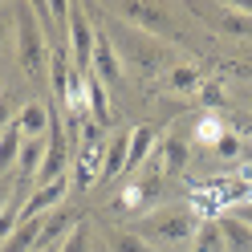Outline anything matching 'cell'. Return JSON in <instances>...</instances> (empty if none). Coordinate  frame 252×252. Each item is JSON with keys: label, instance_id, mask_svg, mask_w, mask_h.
Segmentation results:
<instances>
[{"label": "cell", "instance_id": "cell-1", "mask_svg": "<svg viewBox=\"0 0 252 252\" xmlns=\"http://www.w3.org/2000/svg\"><path fill=\"white\" fill-rule=\"evenodd\" d=\"M199 232V220L191 208H167V212H155L138 224V236L143 240H159L167 248H179V244H191Z\"/></svg>", "mask_w": 252, "mask_h": 252}, {"label": "cell", "instance_id": "cell-2", "mask_svg": "<svg viewBox=\"0 0 252 252\" xmlns=\"http://www.w3.org/2000/svg\"><path fill=\"white\" fill-rule=\"evenodd\" d=\"M12 12H17V33H21V45H17L21 69L37 82V77L45 73V65H49V41H45V33H41V21H37L33 4H17Z\"/></svg>", "mask_w": 252, "mask_h": 252}, {"label": "cell", "instance_id": "cell-3", "mask_svg": "<svg viewBox=\"0 0 252 252\" xmlns=\"http://www.w3.org/2000/svg\"><path fill=\"white\" fill-rule=\"evenodd\" d=\"M94 45H98V29L90 25L82 4H69V61H73V69H82V73L94 69Z\"/></svg>", "mask_w": 252, "mask_h": 252}, {"label": "cell", "instance_id": "cell-4", "mask_svg": "<svg viewBox=\"0 0 252 252\" xmlns=\"http://www.w3.org/2000/svg\"><path fill=\"white\" fill-rule=\"evenodd\" d=\"M114 12L122 21L138 25L143 33H167V29H171V12L163 4H138V0H126V4H114Z\"/></svg>", "mask_w": 252, "mask_h": 252}, {"label": "cell", "instance_id": "cell-5", "mask_svg": "<svg viewBox=\"0 0 252 252\" xmlns=\"http://www.w3.org/2000/svg\"><path fill=\"white\" fill-rule=\"evenodd\" d=\"M106 90H114L122 82V57L114 49V41H110L106 33H98V45H94V69H90Z\"/></svg>", "mask_w": 252, "mask_h": 252}, {"label": "cell", "instance_id": "cell-6", "mask_svg": "<svg viewBox=\"0 0 252 252\" xmlns=\"http://www.w3.org/2000/svg\"><path fill=\"white\" fill-rule=\"evenodd\" d=\"M102 159H106V143H102V147H86V143H82V151H77V159H73V179H69V187H77V191L94 187V183L102 179Z\"/></svg>", "mask_w": 252, "mask_h": 252}, {"label": "cell", "instance_id": "cell-7", "mask_svg": "<svg viewBox=\"0 0 252 252\" xmlns=\"http://www.w3.org/2000/svg\"><path fill=\"white\" fill-rule=\"evenodd\" d=\"M65 195H69V179H57V183H49V187H37V191L25 199L21 220H41L45 212L61 208V199H65Z\"/></svg>", "mask_w": 252, "mask_h": 252}, {"label": "cell", "instance_id": "cell-8", "mask_svg": "<svg viewBox=\"0 0 252 252\" xmlns=\"http://www.w3.org/2000/svg\"><path fill=\"white\" fill-rule=\"evenodd\" d=\"M126 159H130V130L106 138V159H102V179L98 183H114L118 175H126Z\"/></svg>", "mask_w": 252, "mask_h": 252}, {"label": "cell", "instance_id": "cell-9", "mask_svg": "<svg viewBox=\"0 0 252 252\" xmlns=\"http://www.w3.org/2000/svg\"><path fill=\"white\" fill-rule=\"evenodd\" d=\"M45 151H49L45 138H25L21 159H17V179H21V183H37V171H41V163H45Z\"/></svg>", "mask_w": 252, "mask_h": 252}, {"label": "cell", "instance_id": "cell-10", "mask_svg": "<svg viewBox=\"0 0 252 252\" xmlns=\"http://www.w3.org/2000/svg\"><path fill=\"white\" fill-rule=\"evenodd\" d=\"M86 94H90V118H94V122H98L102 130H106V126L114 122V106H110V90H106V86H102V82H98L94 73H86Z\"/></svg>", "mask_w": 252, "mask_h": 252}, {"label": "cell", "instance_id": "cell-11", "mask_svg": "<svg viewBox=\"0 0 252 252\" xmlns=\"http://www.w3.org/2000/svg\"><path fill=\"white\" fill-rule=\"evenodd\" d=\"M41 236H45V216L41 220H21V228L12 232V240L0 252H37L41 248Z\"/></svg>", "mask_w": 252, "mask_h": 252}, {"label": "cell", "instance_id": "cell-12", "mask_svg": "<svg viewBox=\"0 0 252 252\" xmlns=\"http://www.w3.org/2000/svg\"><path fill=\"white\" fill-rule=\"evenodd\" d=\"M220 232H224V248L228 252H252V228L244 220H236L232 212L220 216Z\"/></svg>", "mask_w": 252, "mask_h": 252}, {"label": "cell", "instance_id": "cell-13", "mask_svg": "<svg viewBox=\"0 0 252 252\" xmlns=\"http://www.w3.org/2000/svg\"><path fill=\"white\" fill-rule=\"evenodd\" d=\"M17 126H21L25 138H41L45 130H49V106H41V102L21 106V110H17Z\"/></svg>", "mask_w": 252, "mask_h": 252}, {"label": "cell", "instance_id": "cell-14", "mask_svg": "<svg viewBox=\"0 0 252 252\" xmlns=\"http://www.w3.org/2000/svg\"><path fill=\"white\" fill-rule=\"evenodd\" d=\"M167 90H171V94H195V90H203V73L191 65V61L171 65V69H167Z\"/></svg>", "mask_w": 252, "mask_h": 252}, {"label": "cell", "instance_id": "cell-15", "mask_svg": "<svg viewBox=\"0 0 252 252\" xmlns=\"http://www.w3.org/2000/svg\"><path fill=\"white\" fill-rule=\"evenodd\" d=\"M187 159H191V147H187V138H183V130H175L163 143V167L171 171V175H179V171L187 167Z\"/></svg>", "mask_w": 252, "mask_h": 252}, {"label": "cell", "instance_id": "cell-16", "mask_svg": "<svg viewBox=\"0 0 252 252\" xmlns=\"http://www.w3.org/2000/svg\"><path fill=\"white\" fill-rule=\"evenodd\" d=\"M21 147H25V134H21V126L12 122L8 130L0 134V175L17 167V159H21Z\"/></svg>", "mask_w": 252, "mask_h": 252}, {"label": "cell", "instance_id": "cell-17", "mask_svg": "<svg viewBox=\"0 0 252 252\" xmlns=\"http://www.w3.org/2000/svg\"><path fill=\"white\" fill-rule=\"evenodd\" d=\"M151 143H155V130H151V126H134V130H130V159H126V171L147 167Z\"/></svg>", "mask_w": 252, "mask_h": 252}, {"label": "cell", "instance_id": "cell-18", "mask_svg": "<svg viewBox=\"0 0 252 252\" xmlns=\"http://www.w3.org/2000/svg\"><path fill=\"white\" fill-rule=\"evenodd\" d=\"M212 21L224 29V33H232V37H248L252 33V17H244V12H236L232 4H224V8H216L212 12Z\"/></svg>", "mask_w": 252, "mask_h": 252}, {"label": "cell", "instance_id": "cell-19", "mask_svg": "<svg viewBox=\"0 0 252 252\" xmlns=\"http://www.w3.org/2000/svg\"><path fill=\"white\" fill-rule=\"evenodd\" d=\"M195 252H228L224 248V232H220V220H199V232L191 240Z\"/></svg>", "mask_w": 252, "mask_h": 252}, {"label": "cell", "instance_id": "cell-20", "mask_svg": "<svg viewBox=\"0 0 252 252\" xmlns=\"http://www.w3.org/2000/svg\"><path fill=\"white\" fill-rule=\"evenodd\" d=\"M106 244L110 252H155L138 232H106Z\"/></svg>", "mask_w": 252, "mask_h": 252}, {"label": "cell", "instance_id": "cell-21", "mask_svg": "<svg viewBox=\"0 0 252 252\" xmlns=\"http://www.w3.org/2000/svg\"><path fill=\"white\" fill-rule=\"evenodd\" d=\"M61 252H90V224H73V232L61 240Z\"/></svg>", "mask_w": 252, "mask_h": 252}, {"label": "cell", "instance_id": "cell-22", "mask_svg": "<svg viewBox=\"0 0 252 252\" xmlns=\"http://www.w3.org/2000/svg\"><path fill=\"white\" fill-rule=\"evenodd\" d=\"M240 134H228L224 130V138H220V143H216V159H224V163H236V159H240Z\"/></svg>", "mask_w": 252, "mask_h": 252}, {"label": "cell", "instance_id": "cell-23", "mask_svg": "<svg viewBox=\"0 0 252 252\" xmlns=\"http://www.w3.org/2000/svg\"><path fill=\"white\" fill-rule=\"evenodd\" d=\"M195 138H203V143H212V147H216L220 138H224V126H220L216 118H203V122L195 126Z\"/></svg>", "mask_w": 252, "mask_h": 252}, {"label": "cell", "instance_id": "cell-24", "mask_svg": "<svg viewBox=\"0 0 252 252\" xmlns=\"http://www.w3.org/2000/svg\"><path fill=\"white\" fill-rule=\"evenodd\" d=\"M17 228H21V208H8L4 216H0V240L8 244V240H12V232H17Z\"/></svg>", "mask_w": 252, "mask_h": 252}, {"label": "cell", "instance_id": "cell-25", "mask_svg": "<svg viewBox=\"0 0 252 252\" xmlns=\"http://www.w3.org/2000/svg\"><path fill=\"white\" fill-rule=\"evenodd\" d=\"M203 106H224V86L220 82H203Z\"/></svg>", "mask_w": 252, "mask_h": 252}, {"label": "cell", "instance_id": "cell-26", "mask_svg": "<svg viewBox=\"0 0 252 252\" xmlns=\"http://www.w3.org/2000/svg\"><path fill=\"white\" fill-rule=\"evenodd\" d=\"M12 187H17V183H12V175H0V216H4L8 208H12Z\"/></svg>", "mask_w": 252, "mask_h": 252}, {"label": "cell", "instance_id": "cell-27", "mask_svg": "<svg viewBox=\"0 0 252 252\" xmlns=\"http://www.w3.org/2000/svg\"><path fill=\"white\" fill-rule=\"evenodd\" d=\"M12 122H17V114H12V102H8V98H0V134H4Z\"/></svg>", "mask_w": 252, "mask_h": 252}, {"label": "cell", "instance_id": "cell-28", "mask_svg": "<svg viewBox=\"0 0 252 252\" xmlns=\"http://www.w3.org/2000/svg\"><path fill=\"white\" fill-rule=\"evenodd\" d=\"M232 216H236V220H244V224L252 228V199H244V203H236V208H232Z\"/></svg>", "mask_w": 252, "mask_h": 252}, {"label": "cell", "instance_id": "cell-29", "mask_svg": "<svg viewBox=\"0 0 252 252\" xmlns=\"http://www.w3.org/2000/svg\"><path fill=\"white\" fill-rule=\"evenodd\" d=\"M236 134H240V138H252V114L240 118V130H236Z\"/></svg>", "mask_w": 252, "mask_h": 252}, {"label": "cell", "instance_id": "cell-30", "mask_svg": "<svg viewBox=\"0 0 252 252\" xmlns=\"http://www.w3.org/2000/svg\"><path fill=\"white\" fill-rule=\"evenodd\" d=\"M4 45H8V17L0 12V49H4Z\"/></svg>", "mask_w": 252, "mask_h": 252}, {"label": "cell", "instance_id": "cell-31", "mask_svg": "<svg viewBox=\"0 0 252 252\" xmlns=\"http://www.w3.org/2000/svg\"><path fill=\"white\" fill-rule=\"evenodd\" d=\"M236 12H244V17H252V0H248V4H232Z\"/></svg>", "mask_w": 252, "mask_h": 252}, {"label": "cell", "instance_id": "cell-32", "mask_svg": "<svg viewBox=\"0 0 252 252\" xmlns=\"http://www.w3.org/2000/svg\"><path fill=\"white\" fill-rule=\"evenodd\" d=\"M37 252H61V244H45V248H37Z\"/></svg>", "mask_w": 252, "mask_h": 252}]
</instances>
